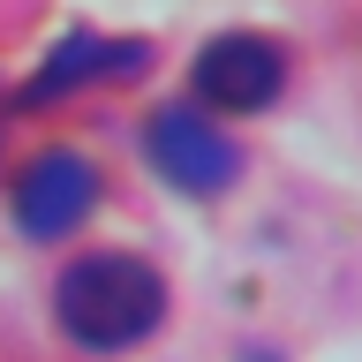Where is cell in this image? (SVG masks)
Returning a JSON list of instances; mask_svg holds the SVG:
<instances>
[{"mask_svg":"<svg viewBox=\"0 0 362 362\" xmlns=\"http://www.w3.org/2000/svg\"><path fill=\"white\" fill-rule=\"evenodd\" d=\"M166 310V279L144 257H83L61 272V325L83 347H129Z\"/></svg>","mask_w":362,"mask_h":362,"instance_id":"1","label":"cell"},{"mask_svg":"<svg viewBox=\"0 0 362 362\" xmlns=\"http://www.w3.org/2000/svg\"><path fill=\"white\" fill-rule=\"evenodd\" d=\"M279 83H287V53H279V38H257V30L211 38L189 68V90L211 113H257L279 98Z\"/></svg>","mask_w":362,"mask_h":362,"instance_id":"2","label":"cell"},{"mask_svg":"<svg viewBox=\"0 0 362 362\" xmlns=\"http://www.w3.org/2000/svg\"><path fill=\"white\" fill-rule=\"evenodd\" d=\"M98 204V166L83 151H38L30 166L16 174V226L30 242H61L90 219Z\"/></svg>","mask_w":362,"mask_h":362,"instance_id":"3","label":"cell"},{"mask_svg":"<svg viewBox=\"0 0 362 362\" xmlns=\"http://www.w3.org/2000/svg\"><path fill=\"white\" fill-rule=\"evenodd\" d=\"M151 158H158V174L174 181V189H189V197H219L226 181L242 174V151L189 106H166L151 121Z\"/></svg>","mask_w":362,"mask_h":362,"instance_id":"4","label":"cell"},{"mask_svg":"<svg viewBox=\"0 0 362 362\" xmlns=\"http://www.w3.org/2000/svg\"><path fill=\"white\" fill-rule=\"evenodd\" d=\"M144 61H151V45H144V38H136V45H106V38H90V30H76V38L53 45V61L38 68L30 98H61V90L90 83V76H144Z\"/></svg>","mask_w":362,"mask_h":362,"instance_id":"5","label":"cell"}]
</instances>
